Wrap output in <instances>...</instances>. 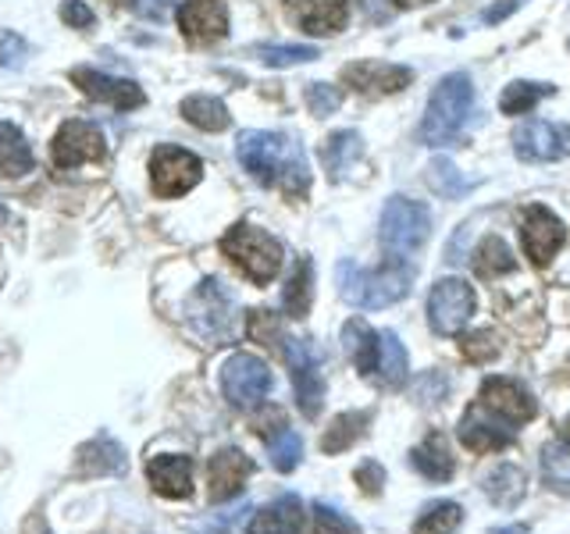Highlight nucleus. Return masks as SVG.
<instances>
[{"mask_svg":"<svg viewBox=\"0 0 570 534\" xmlns=\"http://www.w3.org/2000/svg\"><path fill=\"white\" fill-rule=\"evenodd\" d=\"M239 165L264 186H282L289 196H303L311 186L307 154H303L299 139H289L282 132L249 129L236 139Z\"/></svg>","mask_w":570,"mask_h":534,"instance_id":"obj_1","label":"nucleus"},{"mask_svg":"<svg viewBox=\"0 0 570 534\" xmlns=\"http://www.w3.org/2000/svg\"><path fill=\"white\" fill-rule=\"evenodd\" d=\"M335 285H338V296H343L350 307L385 310L410 293V285H414V267L400 257H389V264L379 267V271H364L361 264L338 260L335 264Z\"/></svg>","mask_w":570,"mask_h":534,"instance_id":"obj_2","label":"nucleus"},{"mask_svg":"<svg viewBox=\"0 0 570 534\" xmlns=\"http://www.w3.org/2000/svg\"><path fill=\"white\" fill-rule=\"evenodd\" d=\"M474 107V82L468 71H450L442 76L439 86L428 97V115L421 125V136L428 147H450V142L460 136L463 121H468Z\"/></svg>","mask_w":570,"mask_h":534,"instance_id":"obj_3","label":"nucleus"},{"mask_svg":"<svg viewBox=\"0 0 570 534\" xmlns=\"http://www.w3.org/2000/svg\"><path fill=\"white\" fill-rule=\"evenodd\" d=\"M222 254L236 264L254 285H267L282 267V243L275 236H267L264 228H254V225L228 228L225 239H222Z\"/></svg>","mask_w":570,"mask_h":534,"instance_id":"obj_4","label":"nucleus"},{"mask_svg":"<svg viewBox=\"0 0 570 534\" xmlns=\"http://www.w3.org/2000/svg\"><path fill=\"white\" fill-rule=\"evenodd\" d=\"M432 231V214L424 204L406 200V196H389L379 225V243L389 257H410L428 243Z\"/></svg>","mask_w":570,"mask_h":534,"instance_id":"obj_5","label":"nucleus"},{"mask_svg":"<svg viewBox=\"0 0 570 534\" xmlns=\"http://www.w3.org/2000/svg\"><path fill=\"white\" fill-rule=\"evenodd\" d=\"M222 392L239 409L257 406L272 392V367L254 353H232L222 364Z\"/></svg>","mask_w":570,"mask_h":534,"instance_id":"obj_6","label":"nucleus"},{"mask_svg":"<svg viewBox=\"0 0 570 534\" xmlns=\"http://www.w3.org/2000/svg\"><path fill=\"white\" fill-rule=\"evenodd\" d=\"M474 289L463 278H442L428 293V325L435 335H456L474 314Z\"/></svg>","mask_w":570,"mask_h":534,"instance_id":"obj_7","label":"nucleus"},{"mask_svg":"<svg viewBox=\"0 0 570 534\" xmlns=\"http://www.w3.org/2000/svg\"><path fill=\"white\" fill-rule=\"evenodd\" d=\"M189 320L193 328L207 338L210 346H222L232 338V296L218 278L200 281V289L189 299Z\"/></svg>","mask_w":570,"mask_h":534,"instance_id":"obj_8","label":"nucleus"},{"mask_svg":"<svg viewBox=\"0 0 570 534\" xmlns=\"http://www.w3.org/2000/svg\"><path fill=\"white\" fill-rule=\"evenodd\" d=\"M282 353H285V360H289L299 414L314 421L321 414V403H325V378H321L317 353L307 343H303V338H285Z\"/></svg>","mask_w":570,"mask_h":534,"instance_id":"obj_9","label":"nucleus"},{"mask_svg":"<svg viewBox=\"0 0 570 534\" xmlns=\"http://www.w3.org/2000/svg\"><path fill=\"white\" fill-rule=\"evenodd\" d=\"M204 178V160L183 147H157L150 157V182L157 196H183Z\"/></svg>","mask_w":570,"mask_h":534,"instance_id":"obj_10","label":"nucleus"},{"mask_svg":"<svg viewBox=\"0 0 570 534\" xmlns=\"http://www.w3.org/2000/svg\"><path fill=\"white\" fill-rule=\"evenodd\" d=\"M513 150L528 165H549V160L570 157V129L560 121H524L513 132Z\"/></svg>","mask_w":570,"mask_h":534,"instance_id":"obj_11","label":"nucleus"},{"mask_svg":"<svg viewBox=\"0 0 570 534\" xmlns=\"http://www.w3.org/2000/svg\"><path fill=\"white\" fill-rule=\"evenodd\" d=\"M456 435L471 453H499V449H507V445H513V438H517L513 424L503 421L499 414H492V409L481 399L471 403L468 414L460 417Z\"/></svg>","mask_w":570,"mask_h":534,"instance_id":"obj_12","label":"nucleus"},{"mask_svg":"<svg viewBox=\"0 0 570 534\" xmlns=\"http://www.w3.org/2000/svg\"><path fill=\"white\" fill-rule=\"evenodd\" d=\"M104 154H107V142L97 125H89V121H65L50 142V157L58 168H79V165H89V160H100Z\"/></svg>","mask_w":570,"mask_h":534,"instance_id":"obj_13","label":"nucleus"},{"mask_svg":"<svg viewBox=\"0 0 570 534\" xmlns=\"http://www.w3.org/2000/svg\"><path fill=\"white\" fill-rule=\"evenodd\" d=\"M521 239H524V254L531 257V264H549L560 254L567 243V228L563 221L552 214L549 207H528L524 210V225H521Z\"/></svg>","mask_w":570,"mask_h":534,"instance_id":"obj_14","label":"nucleus"},{"mask_svg":"<svg viewBox=\"0 0 570 534\" xmlns=\"http://www.w3.org/2000/svg\"><path fill=\"white\" fill-rule=\"evenodd\" d=\"M478 399L485 403L492 414L510 421L513 427L534 421V414H539V406H534L531 392L521 382H513V378H485V382H481Z\"/></svg>","mask_w":570,"mask_h":534,"instance_id":"obj_15","label":"nucleus"},{"mask_svg":"<svg viewBox=\"0 0 570 534\" xmlns=\"http://www.w3.org/2000/svg\"><path fill=\"white\" fill-rule=\"evenodd\" d=\"M71 82H76L89 100L111 103V107H118V111H132V107L147 103L142 86H136L132 79L104 76V71H94V68H76L71 71Z\"/></svg>","mask_w":570,"mask_h":534,"instance_id":"obj_16","label":"nucleus"},{"mask_svg":"<svg viewBox=\"0 0 570 534\" xmlns=\"http://www.w3.org/2000/svg\"><path fill=\"white\" fill-rule=\"evenodd\" d=\"M249 474H254V459H249L243 449H236V445L214 453L210 463H207V495H210V503H228V498H236L243 492Z\"/></svg>","mask_w":570,"mask_h":534,"instance_id":"obj_17","label":"nucleus"},{"mask_svg":"<svg viewBox=\"0 0 570 534\" xmlns=\"http://www.w3.org/2000/svg\"><path fill=\"white\" fill-rule=\"evenodd\" d=\"M178 29L193 43H214L228 32V11L222 0H186L178 8Z\"/></svg>","mask_w":570,"mask_h":534,"instance_id":"obj_18","label":"nucleus"},{"mask_svg":"<svg viewBox=\"0 0 570 534\" xmlns=\"http://www.w3.org/2000/svg\"><path fill=\"white\" fill-rule=\"evenodd\" d=\"M414 79V71L403 65H385V61H361L346 68V82L356 93H400V89Z\"/></svg>","mask_w":570,"mask_h":534,"instance_id":"obj_19","label":"nucleus"},{"mask_svg":"<svg viewBox=\"0 0 570 534\" xmlns=\"http://www.w3.org/2000/svg\"><path fill=\"white\" fill-rule=\"evenodd\" d=\"M147 477L157 495L165 498H189L193 495V459L189 456H154L147 463Z\"/></svg>","mask_w":570,"mask_h":534,"instance_id":"obj_20","label":"nucleus"},{"mask_svg":"<svg viewBox=\"0 0 570 534\" xmlns=\"http://www.w3.org/2000/svg\"><path fill=\"white\" fill-rule=\"evenodd\" d=\"M289 14L303 32L332 36L346 26V4L343 0H289Z\"/></svg>","mask_w":570,"mask_h":534,"instance_id":"obj_21","label":"nucleus"},{"mask_svg":"<svg viewBox=\"0 0 570 534\" xmlns=\"http://www.w3.org/2000/svg\"><path fill=\"white\" fill-rule=\"evenodd\" d=\"M249 534H303V503L299 495H278L249 521Z\"/></svg>","mask_w":570,"mask_h":534,"instance_id":"obj_22","label":"nucleus"},{"mask_svg":"<svg viewBox=\"0 0 570 534\" xmlns=\"http://www.w3.org/2000/svg\"><path fill=\"white\" fill-rule=\"evenodd\" d=\"M410 463H414V471L428 481H435V485H442V481H450L456 463L450 456V445H445V438L439 432L424 435V442H417L414 449H410Z\"/></svg>","mask_w":570,"mask_h":534,"instance_id":"obj_23","label":"nucleus"},{"mask_svg":"<svg viewBox=\"0 0 570 534\" xmlns=\"http://www.w3.org/2000/svg\"><path fill=\"white\" fill-rule=\"evenodd\" d=\"M364 154V139L353 129H338L325 139V150H321V160H325V171L332 182H343V178L353 171V165Z\"/></svg>","mask_w":570,"mask_h":534,"instance_id":"obj_24","label":"nucleus"},{"mask_svg":"<svg viewBox=\"0 0 570 534\" xmlns=\"http://www.w3.org/2000/svg\"><path fill=\"white\" fill-rule=\"evenodd\" d=\"M371 409H350V414H338L328 427L325 435H321V453H346L350 445H356L364 435H367V424H371Z\"/></svg>","mask_w":570,"mask_h":534,"instance_id":"obj_25","label":"nucleus"},{"mask_svg":"<svg viewBox=\"0 0 570 534\" xmlns=\"http://www.w3.org/2000/svg\"><path fill=\"white\" fill-rule=\"evenodd\" d=\"M481 488H485V495L492 498L495 506L513 510V506H521V498L528 492V477H524L521 467H517V463H499L492 474H485Z\"/></svg>","mask_w":570,"mask_h":534,"instance_id":"obj_26","label":"nucleus"},{"mask_svg":"<svg viewBox=\"0 0 570 534\" xmlns=\"http://www.w3.org/2000/svg\"><path fill=\"white\" fill-rule=\"evenodd\" d=\"M343 346L350 353V360L356 364L361 374H374L379 370V349H382V338L374 335L361 317H353L350 325L343 328Z\"/></svg>","mask_w":570,"mask_h":534,"instance_id":"obj_27","label":"nucleus"},{"mask_svg":"<svg viewBox=\"0 0 570 534\" xmlns=\"http://www.w3.org/2000/svg\"><path fill=\"white\" fill-rule=\"evenodd\" d=\"M79 474H125V449L115 438H97L79 449Z\"/></svg>","mask_w":570,"mask_h":534,"instance_id":"obj_28","label":"nucleus"},{"mask_svg":"<svg viewBox=\"0 0 570 534\" xmlns=\"http://www.w3.org/2000/svg\"><path fill=\"white\" fill-rule=\"evenodd\" d=\"M183 118L193 125V129H204V132H222L228 129V107L218 97H207V93H193L183 100Z\"/></svg>","mask_w":570,"mask_h":534,"instance_id":"obj_29","label":"nucleus"},{"mask_svg":"<svg viewBox=\"0 0 570 534\" xmlns=\"http://www.w3.org/2000/svg\"><path fill=\"white\" fill-rule=\"evenodd\" d=\"M282 303L289 317H307L311 314V303H314V267H311V257H299L289 281H285V293H282Z\"/></svg>","mask_w":570,"mask_h":534,"instance_id":"obj_30","label":"nucleus"},{"mask_svg":"<svg viewBox=\"0 0 570 534\" xmlns=\"http://www.w3.org/2000/svg\"><path fill=\"white\" fill-rule=\"evenodd\" d=\"M29 168H32V150H29L26 136L18 132L14 125L0 121V175L18 178V175H26Z\"/></svg>","mask_w":570,"mask_h":534,"instance_id":"obj_31","label":"nucleus"},{"mask_svg":"<svg viewBox=\"0 0 570 534\" xmlns=\"http://www.w3.org/2000/svg\"><path fill=\"white\" fill-rule=\"evenodd\" d=\"M517 267V257H513V249L499 239V236H489V239H481V246L474 249V271L481 278H499V275H510Z\"/></svg>","mask_w":570,"mask_h":534,"instance_id":"obj_32","label":"nucleus"},{"mask_svg":"<svg viewBox=\"0 0 570 534\" xmlns=\"http://www.w3.org/2000/svg\"><path fill=\"white\" fill-rule=\"evenodd\" d=\"M267 456H272V467L278 474H293L303 459V438L293 432V427H278V432L267 435Z\"/></svg>","mask_w":570,"mask_h":534,"instance_id":"obj_33","label":"nucleus"},{"mask_svg":"<svg viewBox=\"0 0 570 534\" xmlns=\"http://www.w3.org/2000/svg\"><path fill=\"white\" fill-rule=\"evenodd\" d=\"M557 89L546 86V82H510L503 89V97H499V111L517 118V115H528L534 103H539L542 97H552Z\"/></svg>","mask_w":570,"mask_h":534,"instance_id":"obj_34","label":"nucleus"},{"mask_svg":"<svg viewBox=\"0 0 570 534\" xmlns=\"http://www.w3.org/2000/svg\"><path fill=\"white\" fill-rule=\"evenodd\" d=\"M542 474L552 492L570 495V445L563 438L549 442L542 449Z\"/></svg>","mask_w":570,"mask_h":534,"instance_id":"obj_35","label":"nucleus"},{"mask_svg":"<svg viewBox=\"0 0 570 534\" xmlns=\"http://www.w3.org/2000/svg\"><path fill=\"white\" fill-rule=\"evenodd\" d=\"M428 182H432V189L439 196H445V200H460V196L471 189V182L463 178V171L453 165L450 157H435L432 160V168H428Z\"/></svg>","mask_w":570,"mask_h":534,"instance_id":"obj_36","label":"nucleus"},{"mask_svg":"<svg viewBox=\"0 0 570 534\" xmlns=\"http://www.w3.org/2000/svg\"><path fill=\"white\" fill-rule=\"evenodd\" d=\"M382 349H379V374L385 385H400L406 382V349L400 343L396 332H382Z\"/></svg>","mask_w":570,"mask_h":534,"instance_id":"obj_37","label":"nucleus"},{"mask_svg":"<svg viewBox=\"0 0 570 534\" xmlns=\"http://www.w3.org/2000/svg\"><path fill=\"white\" fill-rule=\"evenodd\" d=\"M460 524H463L460 503H435L421 513V521L414 524V534H456Z\"/></svg>","mask_w":570,"mask_h":534,"instance_id":"obj_38","label":"nucleus"},{"mask_svg":"<svg viewBox=\"0 0 570 534\" xmlns=\"http://www.w3.org/2000/svg\"><path fill=\"white\" fill-rule=\"evenodd\" d=\"M261 61L272 68H289V65H307L317 58V47H261Z\"/></svg>","mask_w":570,"mask_h":534,"instance_id":"obj_39","label":"nucleus"},{"mask_svg":"<svg viewBox=\"0 0 570 534\" xmlns=\"http://www.w3.org/2000/svg\"><path fill=\"white\" fill-rule=\"evenodd\" d=\"M314 534H361V527H356L350 516L338 513L335 506L317 503L314 506Z\"/></svg>","mask_w":570,"mask_h":534,"instance_id":"obj_40","label":"nucleus"},{"mask_svg":"<svg viewBox=\"0 0 570 534\" xmlns=\"http://www.w3.org/2000/svg\"><path fill=\"white\" fill-rule=\"evenodd\" d=\"M307 107H311V115H317V118H328V115H335L338 111V103H343V93H338L335 86H328V82H311L307 86Z\"/></svg>","mask_w":570,"mask_h":534,"instance_id":"obj_41","label":"nucleus"},{"mask_svg":"<svg viewBox=\"0 0 570 534\" xmlns=\"http://www.w3.org/2000/svg\"><path fill=\"white\" fill-rule=\"evenodd\" d=\"M460 353H463V360H471V364H489L492 356H499V343L492 332H474L460 343Z\"/></svg>","mask_w":570,"mask_h":534,"instance_id":"obj_42","label":"nucleus"},{"mask_svg":"<svg viewBox=\"0 0 570 534\" xmlns=\"http://www.w3.org/2000/svg\"><path fill=\"white\" fill-rule=\"evenodd\" d=\"M249 338H257V343H267V346H278L285 343L282 338V325H278V317L272 310H254L249 314Z\"/></svg>","mask_w":570,"mask_h":534,"instance_id":"obj_43","label":"nucleus"},{"mask_svg":"<svg viewBox=\"0 0 570 534\" xmlns=\"http://www.w3.org/2000/svg\"><path fill=\"white\" fill-rule=\"evenodd\" d=\"M353 477H356V485H361L364 495H379L382 485H385V467H382L379 459H364Z\"/></svg>","mask_w":570,"mask_h":534,"instance_id":"obj_44","label":"nucleus"},{"mask_svg":"<svg viewBox=\"0 0 570 534\" xmlns=\"http://www.w3.org/2000/svg\"><path fill=\"white\" fill-rule=\"evenodd\" d=\"M26 58H29V43L22 40V36L0 32V65H4V68H18Z\"/></svg>","mask_w":570,"mask_h":534,"instance_id":"obj_45","label":"nucleus"},{"mask_svg":"<svg viewBox=\"0 0 570 534\" xmlns=\"http://www.w3.org/2000/svg\"><path fill=\"white\" fill-rule=\"evenodd\" d=\"M445 392H450V382H445L442 374H424V378L414 385L417 403H442Z\"/></svg>","mask_w":570,"mask_h":534,"instance_id":"obj_46","label":"nucleus"},{"mask_svg":"<svg viewBox=\"0 0 570 534\" xmlns=\"http://www.w3.org/2000/svg\"><path fill=\"white\" fill-rule=\"evenodd\" d=\"M178 0H129V8L139 18H150V22H165V18L175 11Z\"/></svg>","mask_w":570,"mask_h":534,"instance_id":"obj_47","label":"nucleus"},{"mask_svg":"<svg viewBox=\"0 0 570 534\" xmlns=\"http://www.w3.org/2000/svg\"><path fill=\"white\" fill-rule=\"evenodd\" d=\"M61 18H65V26H71V29H94V11H89L82 0H65L61 4Z\"/></svg>","mask_w":570,"mask_h":534,"instance_id":"obj_48","label":"nucleus"},{"mask_svg":"<svg viewBox=\"0 0 570 534\" xmlns=\"http://www.w3.org/2000/svg\"><path fill=\"white\" fill-rule=\"evenodd\" d=\"M521 0H507V4H499V8H489V11H481V22H499V18H507Z\"/></svg>","mask_w":570,"mask_h":534,"instance_id":"obj_49","label":"nucleus"},{"mask_svg":"<svg viewBox=\"0 0 570 534\" xmlns=\"http://www.w3.org/2000/svg\"><path fill=\"white\" fill-rule=\"evenodd\" d=\"M26 534H50V527H47V521L40 513H29V521H26V527H22Z\"/></svg>","mask_w":570,"mask_h":534,"instance_id":"obj_50","label":"nucleus"},{"mask_svg":"<svg viewBox=\"0 0 570 534\" xmlns=\"http://www.w3.org/2000/svg\"><path fill=\"white\" fill-rule=\"evenodd\" d=\"M495 534H528V527H495Z\"/></svg>","mask_w":570,"mask_h":534,"instance_id":"obj_51","label":"nucleus"},{"mask_svg":"<svg viewBox=\"0 0 570 534\" xmlns=\"http://www.w3.org/2000/svg\"><path fill=\"white\" fill-rule=\"evenodd\" d=\"M396 4H403V8H417V4H428V0H396Z\"/></svg>","mask_w":570,"mask_h":534,"instance_id":"obj_52","label":"nucleus"},{"mask_svg":"<svg viewBox=\"0 0 570 534\" xmlns=\"http://www.w3.org/2000/svg\"><path fill=\"white\" fill-rule=\"evenodd\" d=\"M563 442H567V445H570V417H567V421H563Z\"/></svg>","mask_w":570,"mask_h":534,"instance_id":"obj_53","label":"nucleus"},{"mask_svg":"<svg viewBox=\"0 0 570 534\" xmlns=\"http://www.w3.org/2000/svg\"><path fill=\"white\" fill-rule=\"evenodd\" d=\"M0 218H4V207H0Z\"/></svg>","mask_w":570,"mask_h":534,"instance_id":"obj_54","label":"nucleus"}]
</instances>
